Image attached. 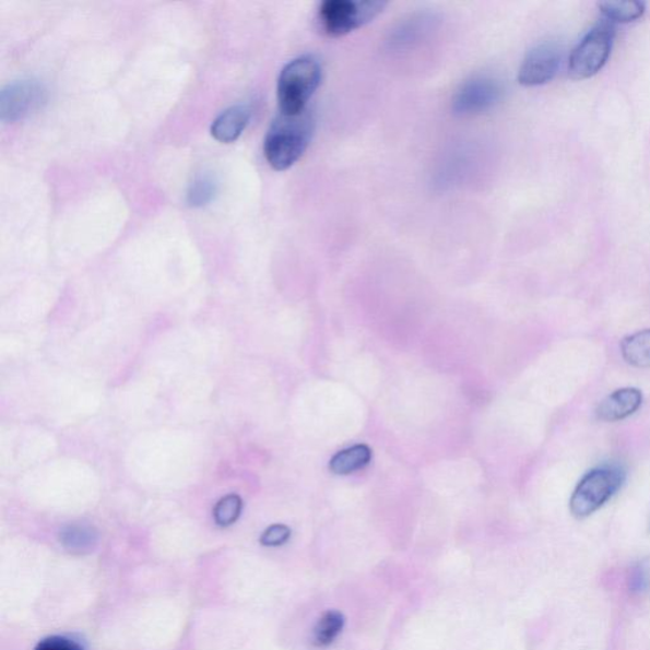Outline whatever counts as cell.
Returning <instances> with one entry per match:
<instances>
[{
    "label": "cell",
    "instance_id": "ac0fdd59",
    "mask_svg": "<svg viewBox=\"0 0 650 650\" xmlns=\"http://www.w3.org/2000/svg\"><path fill=\"white\" fill-rule=\"evenodd\" d=\"M292 537V530L286 524L276 523L265 529L260 537L263 546L279 547L285 545Z\"/></svg>",
    "mask_w": 650,
    "mask_h": 650
},
{
    "label": "cell",
    "instance_id": "2e32d148",
    "mask_svg": "<svg viewBox=\"0 0 650 650\" xmlns=\"http://www.w3.org/2000/svg\"><path fill=\"white\" fill-rule=\"evenodd\" d=\"M216 192V179L208 174L199 175L188 187L187 203L193 209L205 208L215 199Z\"/></svg>",
    "mask_w": 650,
    "mask_h": 650
},
{
    "label": "cell",
    "instance_id": "8fae6325",
    "mask_svg": "<svg viewBox=\"0 0 650 650\" xmlns=\"http://www.w3.org/2000/svg\"><path fill=\"white\" fill-rule=\"evenodd\" d=\"M346 625V616L341 611L329 610L319 617L315 631H312V645L317 648H327L334 643Z\"/></svg>",
    "mask_w": 650,
    "mask_h": 650
},
{
    "label": "cell",
    "instance_id": "4fadbf2b",
    "mask_svg": "<svg viewBox=\"0 0 650 650\" xmlns=\"http://www.w3.org/2000/svg\"><path fill=\"white\" fill-rule=\"evenodd\" d=\"M622 352L626 363L640 369H649L650 329L626 336L622 343Z\"/></svg>",
    "mask_w": 650,
    "mask_h": 650
},
{
    "label": "cell",
    "instance_id": "7a4b0ae2",
    "mask_svg": "<svg viewBox=\"0 0 650 650\" xmlns=\"http://www.w3.org/2000/svg\"><path fill=\"white\" fill-rule=\"evenodd\" d=\"M323 68L315 55H303L282 69L277 82L281 114L299 115L307 111L309 101L322 83Z\"/></svg>",
    "mask_w": 650,
    "mask_h": 650
},
{
    "label": "cell",
    "instance_id": "d6986e66",
    "mask_svg": "<svg viewBox=\"0 0 650 650\" xmlns=\"http://www.w3.org/2000/svg\"><path fill=\"white\" fill-rule=\"evenodd\" d=\"M35 650H85V648L73 638L50 636L38 641Z\"/></svg>",
    "mask_w": 650,
    "mask_h": 650
},
{
    "label": "cell",
    "instance_id": "9c48e42d",
    "mask_svg": "<svg viewBox=\"0 0 650 650\" xmlns=\"http://www.w3.org/2000/svg\"><path fill=\"white\" fill-rule=\"evenodd\" d=\"M643 403V394L636 388L614 391L598 406V417L604 422H617L633 416Z\"/></svg>",
    "mask_w": 650,
    "mask_h": 650
},
{
    "label": "cell",
    "instance_id": "277c9868",
    "mask_svg": "<svg viewBox=\"0 0 650 650\" xmlns=\"http://www.w3.org/2000/svg\"><path fill=\"white\" fill-rule=\"evenodd\" d=\"M625 482L621 466L604 465L591 470L578 483L571 495L569 508L576 519H586L604 507Z\"/></svg>",
    "mask_w": 650,
    "mask_h": 650
},
{
    "label": "cell",
    "instance_id": "52a82bcc",
    "mask_svg": "<svg viewBox=\"0 0 650 650\" xmlns=\"http://www.w3.org/2000/svg\"><path fill=\"white\" fill-rule=\"evenodd\" d=\"M44 84L35 80H23L8 84L0 93V119L17 122L26 119L45 104Z\"/></svg>",
    "mask_w": 650,
    "mask_h": 650
},
{
    "label": "cell",
    "instance_id": "e0dca14e",
    "mask_svg": "<svg viewBox=\"0 0 650 650\" xmlns=\"http://www.w3.org/2000/svg\"><path fill=\"white\" fill-rule=\"evenodd\" d=\"M243 510V500L238 495H229L216 504L214 520L217 527L229 528L237 522Z\"/></svg>",
    "mask_w": 650,
    "mask_h": 650
},
{
    "label": "cell",
    "instance_id": "ba28073f",
    "mask_svg": "<svg viewBox=\"0 0 650 650\" xmlns=\"http://www.w3.org/2000/svg\"><path fill=\"white\" fill-rule=\"evenodd\" d=\"M563 62V51L558 44L546 42L532 47L522 60L519 82L524 87H539L557 76Z\"/></svg>",
    "mask_w": 650,
    "mask_h": 650
},
{
    "label": "cell",
    "instance_id": "7c38bea8",
    "mask_svg": "<svg viewBox=\"0 0 650 650\" xmlns=\"http://www.w3.org/2000/svg\"><path fill=\"white\" fill-rule=\"evenodd\" d=\"M373 453L369 446L356 445L354 448L343 450L333 457L329 469L334 474L346 475L365 468L370 463Z\"/></svg>",
    "mask_w": 650,
    "mask_h": 650
},
{
    "label": "cell",
    "instance_id": "5b68a950",
    "mask_svg": "<svg viewBox=\"0 0 650 650\" xmlns=\"http://www.w3.org/2000/svg\"><path fill=\"white\" fill-rule=\"evenodd\" d=\"M614 38L613 23L602 21L592 27L571 50L568 61L569 75L578 81L596 75L610 58Z\"/></svg>",
    "mask_w": 650,
    "mask_h": 650
},
{
    "label": "cell",
    "instance_id": "30bf717a",
    "mask_svg": "<svg viewBox=\"0 0 650 650\" xmlns=\"http://www.w3.org/2000/svg\"><path fill=\"white\" fill-rule=\"evenodd\" d=\"M252 117V109L247 105H235L225 109L211 125V135L218 143L231 144L237 141L246 130Z\"/></svg>",
    "mask_w": 650,
    "mask_h": 650
},
{
    "label": "cell",
    "instance_id": "5bb4252c",
    "mask_svg": "<svg viewBox=\"0 0 650 650\" xmlns=\"http://www.w3.org/2000/svg\"><path fill=\"white\" fill-rule=\"evenodd\" d=\"M599 8L610 23H630L645 14L646 4L641 2H601Z\"/></svg>",
    "mask_w": 650,
    "mask_h": 650
},
{
    "label": "cell",
    "instance_id": "8992f818",
    "mask_svg": "<svg viewBox=\"0 0 650 650\" xmlns=\"http://www.w3.org/2000/svg\"><path fill=\"white\" fill-rule=\"evenodd\" d=\"M504 96L503 84L491 75H476L460 85L452 98V111L458 116L488 113Z\"/></svg>",
    "mask_w": 650,
    "mask_h": 650
},
{
    "label": "cell",
    "instance_id": "3957f363",
    "mask_svg": "<svg viewBox=\"0 0 650 650\" xmlns=\"http://www.w3.org/2000/svg\"><path fill=\"white\" fill-rule=\"evenodd\" d=\"M386 7L380 0H326L318 8L317 22L324 35L342 37L373 22Z\"/></svg>",
    "mask_w": 650,
    "mask_h": 650
},
{
    "label": "cell",
    "instance_id": "6da1fadb",
    "mask_svg": "<svg viewBox=\"0 0 650 650\" xmlns=\"http://www.w3.org/2000/svg\"><path fill=\"white\" fill-rule=\"evenodd\" d=\"M315 129V115L309 109L299 115L280 113L264 138L265 161L279 172L292 168L308 151Z\"/></svg>",
    "mask_w": 650,
    "mask_h": 650
},
{
    "label": "cell",
    "instance_id": "9a60e30c",
    "mask_svg": "<svg viewBox=\"0 0 650 650\" xmlns=\"http://www.w3.org/2000/svg\"><path fill=\"white\" fill-rule=\"evenodd\" d=\"M61 544L66 549L73 553L90 552L96 546L97 534L90 527L83 524H72L61 532Z\"/></svg>",
    "mask_w": 650,
    "mask_h": 650
}]
</instances>
